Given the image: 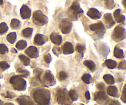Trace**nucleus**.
<instances>
[{"instance_id": "49530a36", "label": "nucleus", "mask_w": 126, "mask_h": 105, "mask_svg": "<svg viewBox=\"0 0 126 105\" xmlns=\"http://www.w3.org/2000/svg\"><path fill=\"white\" fill-rule=\"evenodd\" d=\"M14 97H15V95L11 92H7V95L6 96V97H7V98H12Z\"/></svg>"}, {"instance_id": "ea45409f", "label": "nucleus", "mask_w": 126, "mask_h": 105, "mask_svg": "<svg viewBox=\"0 0 126 105\" xmlns=\"http://www.w3.org/2000/svg\"><path fill=\"white\" fill-rule=\"evenodd\" d=\"M68 77V75L64 71H60L59 75V79L60 81H63L65 80Z\"/></svg>"}, {"instance_id": "2f4dec72", "label": "nucleus", "mask_w": 126, "mask_h": 105, "mask_svg": "<svg viewBox=\"0 0 126 105\" xmlns=\"http://www.w3.org/2000/svg\"><path fill=\"white\" fill-rule=\"evenodd\" d=\"M105 4L106 8L108 9H113L115 6V3L113 0H106L105 1Z\"/></svg>"}, {"instance_id": "9d476101", "label": "nucleus", "mask_w": 126, "mask_h": 105, "mask_svg": "<svg viewBox=\"0 0 126 105\" xmlns=\"http://www.w3.org/2000/svg\"><path fill=\"white\" fill-rule=\"evenodd\" d=\"M17 102L20 105H36L33 100L28 96H20L17 98Z\"/></svg>"}, {"instance_id": "423d86ee", "label": "nucleus", "mask_w": 126, "mask_h": 105, "mask_svg": "<svg viewBox=\"0 0 126 105\" xmlns=\"http://www.w3.org/2000/svg\"><path fill=\"white\" fill-rule=\"evenodd\" d=\"M32 20L34 24L38 26H43L48 23L47 17L39 10L34 12Z\"/></svg>"}, {"instance_id": "4be33fe9", "label": "nucleus", "mask_w": 126, "mask_h": 105, "mask_svg": "<svg viewBox=\"0 0 126 105\" xmlns=\"http://www.w3.org/2000/svg\"><path fill=\"white\" fill-rule=\"evenodd\" d=\"M68 95L69 98H70L71 101L73 102H75L77 101L78 99V94L77 92L75 90L71 89L68 92Z\"/></svg>"}, {"instance_id": "393cba45", "label": "nucleus", "mask_w": 126, "mask_h": 105, "mask_svg": "<svg viewBox=\"0 0 126 105\" xmlns=\"http://www.w3.org/2000/svg\"><path fill=\"white\" fill-rule=\"evenodd\" d=\"M11 27L12 29L14 30H17L18 28H20L21 26V23L20 20H18V19H16V18H14L11 20Z\"/></svg>"}, {"instance_id": "e433bc0d", "label": "nucleus", "mask_w": 126, "mask_h": 105, "mask_svg": "<svg viewBox=\"0 0 126 105\" xmlns=\"http://www.w3.org/2000/svg\"><path fill=\"white\" fill-rule=\"evenodd\" d=\"M8 48L7 47L5 44H0V54L1 55H4L6 53L8 52Z\"/></svg>"}, {"instance_id": "2eb2a0df", "label": "nucleus", "mask_w": 126, "mask_h": 105, "mask_svg": "<svg viewBox=\"0 0 126 105\" xmlns=\"http://www.w3.org/2000/svg\"><path fill=\"white\" fill-rule=\"evenodd\" d=\"M87 15L91 18L94 20L99 19L102 17V14L98 10L95 8H91L87 12Z\"/></svg>"}, {"instance_id": "6e6d98bb", "label": "nucleus", "mask_w": 126, "mask_h": 105, "mask_svg": "<svg viewBox=\"0 0 126 105\" xmlns=\"http://www.w3.org/2000/svg\"><path fill=\"white\" fill-rule=\"evenodd\" d=\"M80 105H83V104H81Z\"/></svg>"}, {"instance_id": "0eeeda50", "label": "nucleus", "mask_w": 126, "mask_h": 105, "mask_svg": "<svg viewBox=\"0 0 126 105\" xmlns=\"http://www.w3.org/2000/svg\"><path fill=\"white\" fill-rule=\"evenodd\" d=\"M126 33L125 28L121 26H117L114 28L112 34V39L116 42H120L126 38Z\"/></svg>"}, {"instance_id": "7ed1b4c3", "label": "nucleus", "mask_w": 126, "mask_h": 105, "mask_svg": "<svg viewBox=\"0 0 126 105\" xmlns=\"http://www.w3.org/2000/svg\"><path fill=\"white\" fill-rule=\"evenodd\" d=\"M83 10L80 7V4L78 1L75 0L68 10L67 14L70 19L72 20H77L78 15L81 13H83Z\"/></svg>"}, {"instance_id": "6e6552de", "label": "nucleus", "mask_w": 126, "mask_h": 105, "mask_svg": "<svg viewBox=\"0 0 126 105\" xmlns=\"http://www.w3.org/2000/svg\"><path fill=\"white\" fill-rule=\"evenodd\" d=\"M89 28L91 30L94 31L95 34L100 38L103 36L106 31L104 25H103V22H99L97 23H94V24L91 25L89 26Z\"/></svg>"}, {"instance_id": "dca6fc26", "label": "nucleus", "mask_w": 126, "mask_h": 105, "mask_svg": "<svg viewBox=\"0 0 126 105\" xmlns=\"http://www.w3.org/2000/svg\"><path fill=\"white\" fill-rule=\"evenodd\" d=\"M62 50L63 54H65V55L73 54L75 52L73 45L70 42H66L63 45L62 47Z\"/></svg>"}, {"instance_id": "ddd939ff", "label": "nucleus", "mask_w": 126, "mask_h": 105, "mask_svg": "<svg viewBox=\"0 0 126 105\" xmlns=\"http://www.w3.org/2000/svg\"><path fill=\"white\" fill-rule=\"evenodd\" d=\"M25 54L32 59H36L39 56V52L38 49L34 46H30L25 50Z\"/></svg>"}, {"instance_id": "8fccbe9b", "label": "nucleus", "mask_w": 126, "mask_h": 105, "mask_svg": "<svg viewBox=\"0 0 126 105\" xmlns=\"http://www.w3.org/2000/svg\"><path fill=\"white\" fill-rule=\"evenodd\" d=\"M4 105H14L13 103H6Z\"/></svg>"}, {"instance_id": "412c9836", "label": "nucleus", "mask_w": 126, "mask_h": 105, "mask_svg": "<svg viewBox=\"0 0 126 105\" xmlns=\"http://www.w3.org/2000/svg\"><path fill=\"white\" fill-rule=\"evenodd\" d=\"M114 57L118 58V59H124V52L121 49L118 47H116L114 48Z\"/></svg>"}, {"instance_id": "f03ea898", "label": "nucleus", "mask_w": 126, "mask_h": 105, "mask_svg": "<svg viewBox=\"0 0 126 105\" xmlns=\"http://www.w3.org/2000/svg\"><path fill=\"white\" fill-rule=\"evenodd\" d=\"M57 102L60 105H71L72 101L69 98L68 91L65 88H59L56 91Z\"/></svg>"}, {"instance_id": "4c0bfd02", "label": "nucleus", "mask_w": 126, "mask_h": 105, "mask_svg": "<svg viewBox=\"0 0 126 105\" xmlns=\"http://www.w3.org/2000/svg\"><path fill=\"white\" fill-rule=\"evenodd\" d=\"M76 49L79 53H80V54H83L84 52H85V50H86V47H85L84 45H82V44H78L77 45H76Z\"/></svg>"}, {"instance_id": "3c124183", "label": "nucleus", "mask_w": 126, "mask_h": 105, "mask_svg": "<svg viewBox=\"0 0 126 105\" xmlns=\"http://www.w3.org/2000/svg\"><path fill=\"white\" fill-rule=\"evenodd\" d=\"M123 4L124 7H126V0H123Z\"/></svg>"}, {"instance_id": "72a5a7b5", "label": "nucleus", "mask_w": 126, "mask_h": 105, "mask_svg": "<svg viewBox=\"0 0 126 105\" xmlns=\"http://www.w3.org/2000/svg\"><path fill=\"white\" fill-rule=\"evenodd\" d=\"M110 52V49L106 45H103L102 46H101L100 48V53L102 54V55H104V56H107L108 54Z\"/></svg>"}, {"instance_id": "1a4fd4ad", "label": "nucleus", "mask_w": 126, "mask_h": 105, "mask_svg": "<svg viewBox=\"0 0 126 105\" xmlns=\"http://www.w3.org/2000/svg\"><path fill=\"white\" fill-rule=\"evenodd\" d=\"M73 28V24L70 20L67 19L62 20L59 23V28L63 34H68L71 32Z\"/></svg>"}, {"instance_id": "a18cd8bd", "label": "nucleus", "mask_w": 126, "mask_h": 105, "mask_svg": "<svg viewBox=\"0 0 126 105\" xmlns=\"http://www.w3.org/2000/svg\"><path fill=\"white\" fill-rule=\"evenodd\" d=\"M97 88L100 90L103 91L105 89V84L103 83H99L97 85Z\"/></svg>"}, {"instance_id": "c03bdc74", "label": "nucleus", "mask_w": 126, "mask_h": 105, "mask_svg": "<svg viewBox=\"0 0 126 105\" xmlns=\"http://www.w3.org/2000/svg\"><path fill=\"white\" fill-rule=\"evenodd\" d=\"M118 68L120 69V70H125L126 68V62L125 60H123L121 62H120Z\"/></svg>"}, {"instance_id": "de8ad7c7", "label": "nucleus", "mask_w": 126, "mask_h": 105, "mask_svg": "<svg viewBox=\"0 0 126 105\" xmlns=\"http://www.w3.org/2000/svg\"><path fill=\"white\" fill-rule=\"evenodd\" d=\"M121 100L124 103H126V93H125V87L124 88V90H123V95L121 96Z\"/></svg>"}, {"instance_id": "c756f323", "label": "nucleus", "mask_w": 126, "mask_h": 105, "mask_svg": "<svg viewBox=\"0 0 126 105\" xmlns=\"http://www.w3.org/2000/svg\"><path fill=\"white\" fill-rule=\"evenodd\" d=\"M8 26L4 22H2L0 23V35L5 34L8 31Z\"/></svg>"}, {"instance_id": "f257e3e1", "label": "nucleus", "mask_w": 126, "mask_h": 105, "mask_svg": "<svg viewBox=\"0 0 126 105\" xmlns=\"http://www.w3.org/2000/svg\"><path fill=\"white\" fill-rule=\"evenodd\" d=\"M32 96L34 102L38 105H49L50 92L44 88H37L32 91Z\"/></svg>"}, {"instance_id": "c85d7f7f", "label": "nucleus", "mask_w": 126, "mask_h": 105, "mask_svg": "<svg viewBox=\"0 0 126 105\" xmlns=\"http://www.w3.org/2000/svg\"><path fill=\"white\" fill-rule=\"evenodd\" d=\"M19 59L20 60L21 62L23 63V65L25 66H28L30 65V60L28 57H27V56L24 55H19Z\"/></svg>"}, {"instance_id": "4d7b16f0", "label": "nucleus", "mask_w": 126, "mask_h": 105, "mask_svg": "<svg viewBox=\"0 0 126 105\" xmlns=\"http://www.w3.org/2000/svg\"><path fill=\"white\" fill-rule=\"evenodd\" d=\"M103 1H106V0H103Z\"/></svg>"}, {"instance_id": "c9c22d12", "label": "nucleus", "mask_w": 126, "mask_h": 105, "mask_svg": "<svg viewBox=\"0 0 126 105\" xmlns=\"http://www.w3.org/2000/svg\"><path fill=\"white\" fill-rule=\"evenodd\" d=\"M91 75L90 74H84L83 76H82V80L83 81V82H84L85 83L89 84L91 82Z\"/></svg>"}, {"instance_id": "79ce46f5", "label": "nucleus", "mask_w": 126, "mask_h": 105, "mask_svg": "<svg viewBox=\"0 0 126 105\" xmlns=\"http://www.w3.org/2000/svg\"><path fill=\"white\" fill-rule=\"evenodd\" d=\"M52 51L53 52H54V54H55V55H57V56H59V55L62 53L61 49L59 47H57L55 46L54 47V48H53L52 49Z\"/></svg>"}, {"instance_id": "37998d69", "label": "nucleus", "mask_w": 126, "mask_h": 105, "mask_svg": "<svg viewBox=\"0 0 126 105\" xmlns=\"http://www.w3.org/2000/svg\"><path fill=\"white\" fill-rule=\"evenodd\" d=\"M106 103H107L106 105H121L120 103H119L118 101L113 100H109L108 102H107Z\"/></svg>"}, {"instance_id": "864d4df0", "label": "nucleus", "mask_w": 126, "mask_h": 105, "mask_svg": "<svg viewBox=\"0 0 126 105\" xmlns=\"http://www.w3.org/2000/svg\"><path fill=\"white\" fill-rule=\"evenodd\" d=\"M3 4V0H0V6L2 5Z\"/></svg>"}, {"instance_id": "20e7f679", "label": "nucleus", "mask_w": 126, "mask_h": 105, "mask_svg": "<svg viewBox=\"0 0 126 105\" xmlns=\"http://www.w3.org/2000/svg\"><path fill=\"white\" fill-rule=\"evenodd\" d=\"M10 83L14 89L18 91H23L27 87V82L20 76H14L10 79Z\"/></svg>"}, {"instance_id": "39448f33", "label": "nucleus", "mask_w": 126, "mask_h": 105, "mask_svg": "<svg viewBox=\"0 0 126 105\" xmlns=\"http://www.w3.org/2000/svg\"><path fill=\"white\" fill-rule=\"evenodd\" d=\"M39 82L45 87L54 86L55 84V79L54 75L50 71H46L44 74H42L39 79Z\"/></svg>"}, {"instance_id": "a19ab883", "label": "nucleus", "mask_w": 126, "mask_h": 105, "mask_svg": "<svg viewBox=\"0 0 126 105\" xmlns=\"http://www.w3.org/2000/svg\"><path fill=\"white\" fill-rule=\"evenodd\" d=\"M44 60L45 61V62L47 64L50 63V61H52L51 55H50L49 54H46V55L44 56Z\"/></svg>"}, {"instance_id": "9b49d317", "label": "nucleus", "mask_w": 126, "mask_h": 105, "mask_svg": "<svg viewBox=\"0 0 126 105\" xmlns=\"http://www.w3.org/2000/svg\"><path fill=\"white\" fill-rule=\"evenodd\" d=\"M20 16L22 19H29L32 15V11L26 5H23L20 9Z\"/></svg>"}, {"instance_id": "473e14b6", "label": "nucleus", "mask_w": 126, "mask_h": 105, "mask_svg": "<svg viewBox=\"0 0 126 105\" xmlns=\"http://www.w3.org/2000/svg\"><path fill=\"white\" fill-rule=\"evenodd\" d=\"M17 72L19 74H20L21 76H23V77H28V76L30 75L29 71H28L27 70H25V69L18 68L17 70Z\"/></svg>"}, {"instance_id": "6ab92c4d", "label": "nucleus", "mask_w": 126, "mask_h": 105, "mask_svg": "<svg viewBox=\"0 0 126 105\" xmlns=\"http://www.w3.org/2000/svg\"><path fill=\"white\" fill-rule=\"evenodd\" d=\"M50 39L52 43L57 45L61 44L62 42V36L55 32H54L50 34Z\"/></svg>"}, {"instance_id": "58836bf2", "label": "nucleus", "mask_w": 126, "mask_h": 105, "mask_svg": "<svg viewBox=\"0 0 126 105\" xmlns=\"http://www.w3.org/2000/svg\"><path fill=\"white\" fill-rule=\"evenodd\" d=\"M10 67V65L7 62L4 61H0V68L2 70V71H5L7 69Z\"/></svg>"}, {"instance_id": "f704fd0d", "label": "nucleus", "mask_w": 126, "mask_h": 105, "mask_svg": "<svg viewBox=\"0 0 126 105\" xmlns=\"http://www.w3.org/2000/svg\"><path fill=\"white\" fill-rule=\"evenodd\" d=\"M33 72H34V76H35V78L39 81L41 76V75L43 73V70L40 68H36L35 69V70H34V71H33Z\"/></svg>"}, {"instance_id": "4468645a", "label": "nucleus", "mask_w": 126, "mask_h": 105, "mask_svg": "<svg viewBox=\"0 0 126 105\" xmlns=\"http://www.w3.org/2000/svg\"><path fill=\"white\" fill-rule=\"evenodd\" d=\"M103 19H104L105 23L107 28H110L115 24L116 22L113 19L112 15L110 13H107L103 16Z\"/></svg>"}, {"instance_id": "7c9ffc66", "label": "nucleus", "mask_w": 126, "mask_h": 105, "mask_svg": "<svg viewBox=\"0 0 126 105\" xmlns=\"http://www.w3.org/2000/svg\"><path fill=\"white\" fill-rule=\"evenodd\" d=\"M27 43L24 40H20L16 44V48L18 50H22V49H25L27 47Z\"/></svg>"}, {"instance_id": "09e8293b", "label": "nucleus", "mask_w": 126, "mask_h": 105, "mask_svg": "<svg viewBox=\"0 0 126 105\" xmlns=\"http://www.w3.org/2000/svg\"><path fill=\"white\" fill-rule=\"evenodd\" d=\"M85 96H86V98L87 100H89L91 99V95H90V93L89 91H87V92H86Z\"/></svg>"}, {"instance_id": "f3484780", "label": "nucleus", "mask_w": 126, "mask_h": 105, "mask_svg": "<svg viewBox=\"0 0 126 105\" xmlns=\"http://www.w3.org/2000/svg\"><path fill=\"white\" fill-rule=\"evenodd\" d=\"M47 41V38L46 36L41 34H36L34 38V44L38 45H43Z\"/></svg>"}, {"instance_id": "aec40b11", "label": "nucleus", "mask_w": 126, "mask_h": 105, "mask_svg": "<svg viewBox=\"0 0 126 105\" xmlns=\"http://www.w3.org/2000/svg\"><path fill=\"white\" fill-rule=\"evenodd\" d=\"M107 93L109 95L113 97H119V93H118V90L115 86H110L107 89Z\"/></svg>"}, {"instance_id": "a211bd4d", "label": "nucleus", "mask_w": 126, "mask_h": 105, "mask_svg": "<svg viewBox=\"0 0 126 105\" xmlns=\"http://www.w3.org/2000/svg\"><path fill=\"white\" fill-rule=\"evenodd\" d=\"M114 17L115 18L116 22L119 23H123L124 24V22L126 20V17L124 15L121 14V10L118 9L114 12Z\"/></svg>"}, {"instance_id": "cd10ccee", "label": "nucleus", "mask_w": 126, "mask_h": 105, "mask_svg": "<svg viewBox=\"0 0 126 105\" xmlns=\"http://www.w3.org/2000/svg\"><path fill=\"white\" fill-rule=\"evenodd\" d=\"M105 63L106 66L110 69L115 68L117 66V65H118L116 61H114V60H111V59H108V60H106Z\"/></svg>"}, {"instance_id": "5fc2aeb1", "label": "nucleus", "mask_w": 126, "mask_h": 105, "mask_svg": "<svg viewBox=\"0 0 126 105\" xmlns=\"http://www.w3.org/2000/svg\"><path fill=\"white\" fill-rule=\"evenodd\" d=\"M0 105H3V102L0 100Z\"/></svg>"}, {"instance_id": "f8f14e48", "label": "nucleus", "mask_w": 126, "mask_h": 105, "mask_svg": "<svg viewBox=\"0 0 126 105\" xmlns=\"http://www.w3.org/2000/svg\"><path fill=\"white\" fill-rule=\"evenodd\" d=\"M108 97L107 93L103 91L97 92L95 94V100L98 102L99 104H103L108 100Z\"/></svg>"}, {"instance_id": "5701e85b", "label": "nucleus", "mask_w": 126, "mask_h": 105, "mask_svg": "<svg viewBox=\"0 0 126 105\" xmlns=\"http://www.w3.org/2000/svg\"><path fill=\"white\" fill-rule=\"evenodd\" d=\"M84 65L89 68V69L92 71H94L96 68L95 64L92 60H85L84 61Z\"/></svg>"}, {"instance_id": "bb28decb", "label": "nucleus", "mask_w": 126, "mask_h": 105, "mask_svg": "<svg viewBox=\"0 0 126 105\" xmlns=\"http://www.w3.org/2000/svg\"><path fill=\"white\" fill-rule=\"evenodd\" d=\"M103 79H104V81H105V82L107 84L112 85L114 84V82H115V81H114V77H113V76L110 75H104Z\"/></svg>"}, {"instance_id": "a878e982", "label": "nucleus", "mask_w": 126, "mask_h": 105, "mask_svg": "<svg viewBox=\"0 0 126 105\" xmlns=\"http://www.w3.org/2000/svg\"><path fill=\"white\" fill-rule=\"evenodd\" d=\"M6 39H7V41L9 43H11V44H14L15 43V41H16V39H17V34H16V32L10 33L7 36Z\"/></svg>"}, {"instance_id": "603ef678", "label": "nucleus", "mask_w": 126, "mask_h": 105, "mask_svg": "<svg viewBox=\"0 0 126 105\" xmlns=\"http://www.w3.org/2000/svg\"><path fill=\"white\" fill-rule=\"evenodd\" d=\"M11 52H15V53L17 52V51H16V50H15V49H12Z\"/></svg>"}, {"instance_id": "b1692460", "label": "nucleus", "mask_w": 126, "mask_h": 105, "mask_svg": "<svg viewBox=\"0 0 126 105\" xmlns=\"http://www.w3.org/2000/svg\"><path fill=\"white\" fill-rule=\"evenodd\" d=\"M33 30L32 28H27L22 31V35L25 38H30L33 33Z\"/></svg>"}]
</instances>
